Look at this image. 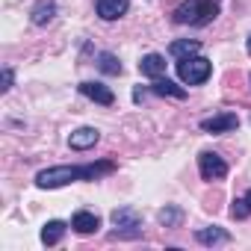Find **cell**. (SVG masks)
<instances>
[{
  "instance_id": "3957f363",
  "label": "cell",
  "mask_w": 251,
  "mask_h": 251,
  "mask_svg": "<svg viewBox=\"0 0 251 251\" xmlns=\"http://www.w3.org/2000/svg\"><path fill=\"white\" fill-rule=\"evenodd\" d=\"M210 74H213V62H210L207 56L192 53V56L177 59V77H180L186 86H201V83L210 80Z\"/></svg>"
},
{
  "instance_id": "ba28073f",
  "label": "cell",
  "mask_w": 251,
  "mask_h": 251,
  "mask_svg": "<svg viewBox=\"0 0 251 251\" xmlns=\"http://www.w3.org/2000/svg\"><path fill=\"white\" fill-rule=\"evenodd\" d=\"M130 9V0H95V12L103 21H115Z\"/></svg>"
},
{
  "instance_id": "9a60e30c",
  "label": "cell",
  "mask_w": 251,
  "mask_h": 251,
  "mask_svg": "<svg viewBox=\"0 0 251 251\" xmlns=\"http://www.w3.org/2000/svg\"><path fill=\"white\" fill-rule=\"evenodd\" d=\"M65 230H68V225H65V222L50 219V222L42 227V242H45V245H59V242H62V236H65Z\"/></svg>"
},
{
  "instance_id": "7c38bea8",
  "label": "cell",
  "mask_w": 251,
  "mask_h": 251,
  "mask_svg": "<svg viewBox=\"0 0 251 251\" xmlns=\"http://www.w3.org/2000/svg\"><path fill=\"white\" fill-rule=\"evenodd\" d=\"M195 239H198L201 245H225V242H230V233H227L225 227L210 225V227H198V230H195Z\"/></svg>"
},
{
  "instance_id": "52a82bcc",
  "label": "cell",
  "mask_w": 251,
  "mask_h": 251,
  "mask_svg": "<svg viewBox=\"0 0 251 251\" xmlns=\"http://www.w3.org/2000/svg\"><path fill=\"white\" fill-rule=\"evenodd\" d=\"M80 95H86L89 100H95V103H103V106H112V103H115V95H112V89H109V86H103V83H95V80H86V83H80Z\"/></svg>"
},
{
  "instance_id": "44dd1931",
  "label": "cell",
  "mask_w": 251,
  "mask_h": 251,
  "mask_svg": "<svg viewBox=\"0 0 251 251\" xmlns=\"http://www.w3.org/2000/svg\"><path fill=\"white\" fill-rule=\"evenodd\" d=\"M133 100L142 103V100H145V92H142V89H133Z\"/></svg>"
},
{
  "instance_id": "7402d4cb",
  "label": "cell",
  "mask_w": 251,
  "mask_h": 251,
  "mask_svg": "<svg viewBox=\"0 0 251 251\" xmlns=\"http://www.w3.org/2000/svg\"><path fill=\"white\" fill-rule=\"evenodd\" d=\"M245 201H248V207H251V189H248V192H245Z\"/></svg>"
},
{
  "instance_id": "6da1fadb",
  "label": "cell",
  "mask_w": 251,
  "mask_h": 251,
  "mask_svg": "<svg viewBox=\"0 0 251 251\" xmlns=\"http://www.w3.org/2000/svg\"><path fill=\"white\" fill-rule=\"evenodd\" d=\"M112 172H115L112 160H100V163H89V166H50V169H42L36 175V186L39 189H59V186H68L77 180H98V177L112 175Z\"/></svg>"
},
{
  "instance_id": "2e32d148",
  "label": "cell",
  "mask_w": 251,
  "mask_h": 251,
  "mask_svg": "<svg viewBox=\"0 0 251 251\" xmlns=\"http://www.w3.org/2000/svg\"><path fill=\"white\" fill-rule=\"evenodd\" d=\"M198 50H201V42H195V39H177V42H172V48H169V53H172L175 59L192 56V53H198Z\"/></svg>"
},
{
  "instance_id": "ffe728a7",
  "label": "cell",
  "mask_w": 251,
  "mask_h": 251,
  "mask_svg": "<svg viewBox=\"0 0 251 251\" xmlns=\"http://www.w3.org/2000/svg\"><path fill=\"white\" fill-rule=\"evenodd\" d=\"M12 83H15V74H12V68H3V86H0V89H3V92H9V89H12Z\"/></svg>"
},
{
  "instance_id": "7a4b0ae2",
  "label": "cell",
  "mask_w": 251,
  "mask_h": 251,
  "mask_svg": "<svg viewBox=\"0 0 251 251\" xmlns=\"http://www.w3.org/2000/svg\"><path fill=\"white\" fill-rule=\"evenodd\" d=\"M216 15H219V0H180V6L175 9V21L189 27H204Z\"/></svg>"
},
{
  "instance_id": "30bf717a",
  "label": "cell",
  "mask_w": 251,
  "mask_h": 251,
  "mask_svg": "<svg viewBox=\"0 0 251 251\" xmlns=\"http://www.w3.org/2000/svg\"><path fill=\"white\" fill-rule=\"evenodd\" d=\"M71 227H74V233L89 236V233H95V230L100 227V219H98L95 213H89V210H77V213L71 216Z\"/></svg>"
},
{
  "instance_id": "d6986e66",
  "label": "cell",
  "mask_w": 251,
  "mask_h": 251,
  "mask_svg": "<svg viewBox=\"0 0 251 251\" xmlns=\"http://www.w3.org/2000/svg\"><path fill=\"white\" fill-rule=\"evenodd\" d=\"M160 222H163L166 227H175V225L180 222V210H177V207H166V210L160 213Z\"/></svg>"
},
{
  "instance_id": "8fae6325",
  "label": "cell",
  "mask_w": 251,
  "mask_h": 251,
  "mask_svg": "<svg viewBox=\"0 0 251 251\" xmlns=\"http://www.w3.org/2000/svg\"><path fill=\"white\" fill-rule=\"evenodd\" d=\"M139 74H142V77H151V80L163 77V74H166V56H160V53L142 56V59H139Z\"/></svg>"
},
{
  "instance_id": "277c9868",
  "label": "cell",
  "mask_w": 251,
  "mask_h": 251,
  "mask_svg": "<svg viewBox=\"0 0 251 251\" xmlns=\"http://www.w3.org/2000/svg\"><path fill=\"white\" fill-rule=\"evenodd\" d=\"M112 225H115V236H139L142 233V216L133 207L112 210Z\"/></svg>"
},
{
  "instance_id": "603a6c76",
  "label": "cell",
  "mask_w": 251,
  "mask_h": 251,
  "mask_svg": "<svg viewBox=\"0 0 251 251\" xmlns=\"http://www.w3.org/2000/svg\"><path fill=\"white\" fill-rule=\"evenodd\" d=\"M248 53H251V36H248Z\"/></svg>"
},
{
  "instance_id": "9c48e42d",
  "label": "cell",
  "mask_w": 251,
  "mask_h": 251,
  "mask_svg": "<svg viewBox=\"0 0 251 251\" xmlns=\"http://www.w3.org/2000/svg\"><path fill=\"white\" fill-rule=\"evenodd\" d=\"M98 142H100V133L95 127H80V130H74L68 136V148L71 151H86V148H95Z\"/></svg>"
},
{
  "instance_id": "8992f818",
  "label": "cell",
  "mask_w": 251,
  "mask_h": 251,
  "mask_svg": "<svg viewBox=\"0 0 251 251\" xmlns=\"http://www.w3.org/2000/svg\"><path fill=\"white\" fill-rule=\"evenodd\" d=\"M198 127L204 133H233L239 127V115L236 112H219V115H210V118H201Z\"/></svg>"
},
{
  "instance_id": "5b68a950",
  "label": "cell",
  "mask_w": 251,
  "mask_h": 251,
  "mask_svg": "<svg viewBox=\"0 0 251 251\" xmlns=\"http://www.w3.org/2000/svg\"><path fill=\"white\" fill-rule=\"evenodd\" d=\"M198 175H201V180H222L225 175H227V163L216 154V151H201L198 154Z\"/></svg>"
},
{
  "instance_id": "ac0fdd59",
  "label": "cell",
  "mask_w": 251,
  "mask_h": 251,
  "mask_svg": "<svg viewBox=\"0 0 251 251\" xmlns=\"http://www.w3.org/2000/svg\"><path fill=\"white\" fill-rule=\"evenodd\" d=\"M230 216H233L236 222L248 219V216H251V207H248V201H245V198H233V204H230Z\"/></svg>"
},
{
  "instance_id": "e0dca14e",
  "label": "cell",
  "mask_w": 251,
  "mask_h": 251,
  "mask_svg": "<svg viewBox=\"0 0 251 251\" xmlns=\"http://www.w3.org/2000/svg\"><path fill=\"white\" fill-rule=\"evenodd\" d=\"M98 68H100L103 74H109V77H115V74H121V71H124V68H121V62H118V56H115V53H109V50L98 53Z\"/></svg>"
},
{
  "instance_id": "5bb4252c",
  "label": "cell",
  "mask_w": 251,
  "mask_h": 251,
  "mask_svg": "<svg viewBox=\"0 0 251 251\" xmlns=\"http://www.w3.org/2000/svg\"><path fill=\"white\" fill-rule=\"evenodd\" d=\"M151 92H154V95H163V98H177V100L186 98V89L177 86V83H172V80H166V77H157L154 86H151Z\"/></svg>"
},
{
  "instance_id": "4fadbf2b",
  "label": "cell",
  "mask_w": 251,
  "mask_h": 251,
  "mask_svg": "<svg viewBox=\"0 0 251 251\" xmlns=\"http://www.w3.org/2000/svg\"><path fill=\"white\" fill-rule=\"evenodd\" d=\"M53 15H56V3H53V0H39V3L33 6V12H30V21L36 27H45V24L53 21Z\"/></svg>"
}]
</instances>
